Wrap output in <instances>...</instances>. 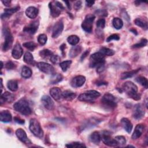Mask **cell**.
<instances>
[{
  "instance_id": "cell-30",
  "label": "cell",
  "mask_w": 148,
  "mask_h": 148,
  "mask_svg": "<svg viewBox=\"0 0 148 148\" xmlns=\"http://www.w3.org/2000/svg\"><path fill=\"white\" fill-rule=\"evenodd\" d=\"M24 61L29 65H34L35 64V61L34 57L31 53L27 51L24 56Z\"/></svg>"
},
{
  "instance_id": "cell-48",
  "label": "cell",
  "mask_w": 148,
  "mask_h": 148,
  "mask_svg": "<svg viewBox=\"0 0 148 148\" xmlns=\"http://www.w3.org/2000/svg\"><path fill=\"white\" fill-rule=\"evenodd\" d=\"M120 39V36L117 34H112L108 36L106 39V42H109L112 40H119Z\"/></svg>"
},
{
  "instance_id": "cell-38",
  "label": "cell",
  "mask_w": 148,
  "mask_h": 148,
  "mask_svg": "<svg viewBox=\"0 0 148 148\" xmlns=\"http://www.w3.org/2000/svg\"><path fill=\"white\" fill-rule=\"evenodd\" d=\"M135 80L139 83L140 85H142V86H143L145 88H147V79L143 76H138L135 79Z\"/></svg>"
},
{
  "instance_id": "cell-35",
  "label": "cell",
  "mask_w": 148,
  "mask_h": 148,
  "mask_svg": "<svg viewBox=\"0 0 148 148\" xmlns=\"http://www.w3.org/2000/svg\"><path fill=\"white\" fill-rule=\"evenodd\" d=\"M135 24L145 29H147V23L146 21L145 20H142L140 18H136L134 21Z\"/></svg>"
},
{
  "instance_id": "cell-52",
  "label": "cell",
  "mask_w": 148,
  "mask_h": 148,
  "mask_svg": "<svg viewBox=\"0 0 148 148\" xmlns=\"http://www.w3.org/2000/svg\"><path fill=\"white\" fill-rule=\"evenodd\" d=\"M14 120L16 123H18V124H23L24 123V120H23V119H20V118H19V117H14Z\"/></svg>"
},
{
  "instance_id": "cell-34",
  "label": "cell",
  "mask_w": 148,
  "mask_h": 148,
  "mask_svg": "<svg viewBox=\"0 0 148 148\" xmlns=\"http://www.w3.org/2000/svg\"><path fill=\"white\" fill-rule=\"evenodd\" d=\"M79 40H80V39L79 38L76 36V35H70L69 36H68V38H67V41L68 42L72 45V46H75L76 45H77L79 42Z\"/></svg>"
},
{
  "instance_id": "cell-36",
  "label": "cell",
  "mask_w": 148,
  "mask_h": 148,
  "mask_svg": "<svg viewBox=\"0 0 148 148\" xmlns=\"http://www.w3.org/2000/svg\"><path fill=\"white\" fill-rule=\"evenodd\" d=\"M99 51L101 53L103 56H112L114 55L115 53L113 50L109 48H106V47H102Z\"/></svg>"
},
{
  "instance_id": "cell-41",
  "label": "cell",
  "mask_w": 148,
  "mask_h": 148,
  "mask_svg": "<svg viewBox=\"0 0 148 148\" xmlns=\"http://www.w3.org/2000/svg\"><path fill=\"white\" fill-rule=\"evenodd\" d=\"M62 79V76L61 74L59 73H54V75L53 76L51 79V84H56L60 81H61Z\"/></svg>"
},
{
  "instance_id": "cell-51",
  "label": "cell",
  "mask_w": 148,
  "mask_h": 148,
  "mask_svg": "<svg viewBox=\"0 0 148 148\" xmlns=\"http://www.w3.org/2000/svg\"><path fill=\"white\" fill-rule=\"evenodd\" d=\"M73 6H74V8H75L76 10H79V9L81 8V6H82V2H81L80 1H76V2L75 3Z\"/></svg>"
},
{
  "instance_id": "cell-37",
  "label": "cell",
  "mask_w": 148,
  "mask_h": 148,
  "mask_svg": "<svg viewBox=\"0 0 148 148\" xmlns=\"http://www.w3.org/2000/svg\"><path fill=\"white\" fill-rule=\"evenodd\" d=\"M39 55L42 58L44 59H47L49 58H50L53 55V53L48 49H44L39 52Z\"/></svg>"
},
{
  "instance_id": "cell-59",
  "label": "cell",
  "mask_w": 148,
  "mask_h": 148,
  "mask_svg": "<svg viewBox=\"0 0 148 148\" xmlns=\"http://www.w3.org/2000/svg\"><path fill=\"white\" fill-rule=\"evenodd\" d=\"M1 90H2V88H3V85H2V79L1 78Z\"/></svg>"
},
{
  "instance_id": "cell-54",
  "label": "cell",
  "mask_w": 148,
  "mask_h": 148,
  "mask_svg": "<svg viewBox=\"0 0 148 148\" xmlns=\"http://www.w3.org/2000/svg\"><path fill=\"white\" fill-rule=\"evenodd\" d=\"M88 53H89V51H88V50H86V51L82 54V57H81V58H80L81 61L83 60L87 57V56L88 54Z\"/></svg>"
},
{
  "instance_id": "cell-10",
  "label": "cell",
  "mask_w": 148,
  "mask_h": 148,
  "mask_svg": "<svg viewBox=\"0 0 148 148\" xmlns=\"http://www.w3.org/2000/svg\"><path fill=\"white\" fill-rule=\"evenodd\" d=\"M101 139L104 144H105L107 146H112V147H115L118 146L117 142L114 139H113L110 134L107 131H104L102 135H101Z\"/></svg>"
},
{
  "instance_id": "cell-8",
  "label": "cell",
  "mask_w": 148,
  "mask_h": 148,
  "mask_svg": "<svg viewBox=\"0 0 148 148\" xmlns=\"http://www.w3.org/2000/svg\"><path fill=\"white\" fill-rule=\"evenodd\" d=\"M3 34L5 35V41L3 45L2 49L3 51H8L12 47L13 38L12 35L10 33V29L8 28H5L3 29Z\"/></svg>"
},
{
  "instance_id": "cell-44",
  "label": "cell",
  "mask_w": 148,
  "mask_h": 148,
  "mask_svg": "<svg viewBox=\"0 0 148 148\" xmlns=\"http://www.w3.org/2000/svg\"><path fill=\"white\" fill-rule=\"evenodd\" d=\"M47 40V37L45 34H40L38 37V42L41 45H44Z\"/></svg>"
},
{
  "instance_id": "cell-27",
  "label": "cell",
  "mask_w": 148,
  "mask_h": 148,
  "mask_svg": "<svg viewBox=\"0 0 148 148\" xmlns=\"http://www.w3.org/2000/svg\"><path fill=\"white\" fill-rule=\"evenodd\" d=\"M101 135L97 131L93 132L90 136V140H91V142L96 145L99 144V143L101 141Z\"/></svg>"
},
{
  "instance_id": "cell-3",
  "label": "cell",
  "mask_w": 148,
  "mask_h": 148,
  "mask_svg": "<svg viewBox=\"0 0 148 148\" xmlns=\"http://www.w3.org/2000/svg\"><path fill=\"white\" fill-rule=\"evenodd\" d=\"M13 108L16 111L25 116L29 115L32 112L31 109L29 105V103L25 98H21L16 102L14 104Z\"/></svg>"
},
{
  "instance_id": "cell-15",
  "label": "cell",
  "mask_w": 148,
  "mask_h": 148,
  "mask_svg": "<svg viewBox=\"0 0 148 148\" xmlns=\"http://www.w3.org/2000/svg\"><path fill=\"white\" fill-rule=\"evenodd\" d=\"M86 82V77L82 75L75 76L71 82V84L73 87H80L82 86Z\"/></svg>"
},
{
  "instance_id": "cell-42",
  "label": "cell",
  "mask_w": 148,
  "mask_h": 148,
  "mask_svg": "<svg viewBox=\"0 0 148 148\" xmlns=\"http://www.w3.org/2000/svg\"><path fill=\"white\" fill-rule=\"evenodd\" d=\"M147 39H145V38H143L138 43L132 46V47L133 48H140V47H144L145 46L147 45Z\"/></svg>"
},
{
  "instance_id": "cell-45",
  "label": "cell",
  "mask_w": 148,
  "mask_h": 148,
  "mask_svg": "<svg viewBox=\"0 0 148 148\" xmlns=\"http://www.w3.org/2000/svg\"><path fill=\"white\" fill-rule=\"evenodd\" d=\"M67 147H86V146L82 143L80 142H73L65 145Z\"/></svg>"
},
{
  "instance_id": "cell-5",
  "label": "cell",
  "mask_w": 148,
  "mask_h": 148,
  "mask_svg": "<svg viewBox=\"0 0 148 148\" xmlns=\"http://www.w3.org/2000/svg\"><path fill=\"white\" fill-rule=\"evenodd\" d=\"M100 95V93L97 91L88 90L80 94L78 99L84 102H94Z\"/></svg>"
},
{
  "instance_id": "cell-33",
  "label": "cell",
  "mask_w": 148,
  "mask_h": 148,
  "mask_svg": "<svg viewBox=\"0 0 148 148\" xmlns=\"http://www.w3.org/2000/svg\"><path fill=\"white\" fill-rule=\"evenodd\" d=\"M112 24H113V27L117 29H121L123 25V21L121 20V18H120L119 17L114 18L112 21Z\"/></svg>"
},
{
  "instance_id": "cell-18",
  "label": "cell",
  "mask_w": 148,
  "mask_h": 148,
  "mask_svg": "<svg viewBox=\"0 0 148 148\" xmlns=\"http://www.w3.org/2000/svg\"><path fill=\"white\" fill-rule=\"evenodd\" d=\"M14 99H15V96L14 94L9 92L6 91L1 94V99H0L1 105H2L3 102H7L8 103H11L14 100Z\"/></svg>"
},
{
  "instance_id": "cell-16",
  "label": "cell",
  "mask_w": 148,
  "mask_h": 148,
  "mask_svg": "<svg viewBox=\"0 0 148 148\" xmlns=\"http://www.w3.org/2000/svg\"><path fill=\"white\" fill-rule=\"evenodd\" d=\"M16 135L18 139L25 144H31V142L28 138L26 132L21 128H18L16 131Z\"/></svg>"
},
{
  "instance_id": "cell-20",
  "label": "cell",
  "mask_w": 148,
  "mask_h": 148,
  "mask_svg": "<svg viewBox=\"0 0 148 148\" xmlns=\"http://www.w3.org/2000/svg\"><path fill=\"white\" fill-rule=\"evenodd\" d=\"M50 94L56 101L60 100L62 97V92L58 87H53L50 90Z\"/></svg>"
},
{
  "instance_id": "cell-24",
  "label": "cell",
  "mask_w": 148,
  "mask_h": 148,
  "mask_svg": "<svg viewBox=\"0 0 148 148\" xmlns=\"http://www.w3.org/2000/svg\"><path fill=\"white\" fill-rule=\"evenodd\" d=\"M121 124L124 129L128 132L130 133L132 130V124L127 118H123L121 120Z\"/></svg>"
},
{
  "instance_id": "cell-49",
  "label": "cell",
  "mask_w": 148,
  "mask_h": 148,
  "mask_svg": "<svg viewBox=\"0 0 148 148\" xmlns=\"http://www.w3.org/2000/svg\"><path fill=\"white\" fill-rule=\"evenodd\" d=\"M5 66L8 69H13L16 68V65L12 61H9L5 64Z\"/></svg>"
},
{
  "instance_id": "cell-14",
  "label": "cell",
  "mask_w": 148,
  "mask_h": 148,
  "mask_svg": "<svg viewBox=\"0 0 148 148\" xmlns=\"http://www.w3.org/2000/svg\"><path fill=\"white\" fill-rule=\"evenodd\" d=\"M38 26H39V22L38 21H33L32 23H30L27 25H26L24 28L23 31L24 32L27 33V34L33 35L38 30Z\"/></svg>"
},
{
  "instance_id": "cell-46",
  "label": "cell",
  "mask_w": 148,
  "mask_h": 148,
  "mask_svg": "<svg viewBox=\"0 0 148 148\" xmlns=\"http://www.w3.org/2000/svg\"><path fill=\"white\" fill-rule=\"evenodd\" d=\"M50 61L54 64H57L60 61V57L58 55H52L50 58Z\"/></svg>"
},
{
  "instance_id": "cell-4",
  "label": "cell",
  "mask_w": 148,
  "mask_h": 148,
  "mask_svg": "<svg viewBox=\"0 0 148 148\" xmlns=\"http://www.w3.org/2000/svg\"><path fill=\"white\" fill-rule=\"evenodd\" d=\"M29 128L30 131L36 137L42 138L43 136V131L40 123L35 119H31L29 121Z\"/></svg>"
},
{
  "instance_id": "cell-21",
  "label": "cell",
  "mask_w": 148,
  "mask_h": 148,
  "mask_svg": "<svg viewBox=\"0 0 148 148\" xmlns=\"http://www.w3.org/2000/svg\"><path fill=\"white\" fill-rule=\"evenodd\" d=\"M145 130V125L142 124H137L135 128L133 134L132 135V139H136L139 138L143 134Z\"/></svg>"
},
{
  "instance_id": "cell-53",
  "label": "cell",
  "mask_w": 148,
  "mask_h": 148,
  "mask_svg": "<svg viewBox=\"0 0 148 148\" xmlns=\"http://www.w3.org/2000/svg\"><path fill=\"white\" fill-rule=\"evenodd\" d=\"M65 47H66V45H65V43H63V44L61 45L60 46V49L61 50L62 54V56H63L64 57L65 56V52H64V50H65Z\"/></svg>"
},
{
  "instance_id": "cell-32",
  "label": "cell",
  "mask_w": 148,
  "mask_h": 148,
  "mask_svg": "<svg viewBox=\"0 0 148 148\" xmlns=\"http://www.w3.org/2000/svg\"><path fill=\"white\" fill-rule=\"evenodd\" d=\"M8 88L12 91H16L18 89V83L15 80H10L8 82Z\"/></svg>"
},
{
  "instance_id": "cell-47",
  "label": "cell",
  "mask_w": 148,
  "mask_h": 148,
  "mask_svg": "<svg viewBox=\"0 0 148 148\" xmlns=\"http://www.w3.org/2000/svg\"><path fill=\"white\" fill-rule=\"evenodd\" d=\"M97 26L99 28L103 29L105 26V20L103 18H100L97 21Z\"/></svg>"
},
{
  "instance_id": "cell-19",
  "label": "cell",
  "mask_w": 148,
  "mask_h": 148,
  "mask_svg": "<svg viewBox=\"0 0 148 148\" xmlns=\"http://www.w3.org/2000/svg\"><path fill=\"white\" fill-rule=\"evenodd\" d=\"M12 57L15 59H19L23 55V49L20 43H17L14 46L12 52Z\"/></svg>"
},
{
  "instance_id": "cell-17",
  "label": "cell",
  "mask_w": 148,
  "mask_h": 148,
  "mask_svg": "<svg viewBox=\"0 0 148 148\" xmlns=\"http://www.w3.org/2000/svg\"><path fill=\"white\" fill-rule=\"evenodd\" d=\"M42 103L45 108L48 110H53L54 108V103L51 98L48 95H43L41 98Z\"/></svg>"
},
{
  "instance_id": "cell-55",
  "label": "cell",
  "mask_w": 148,
  "mask_h": 148,
  "mask_svg": "<svg viewBox=\"0 0 148 148\" xmlns=\"http://www.w3.org/2000/svg\"><path fill=\"white\" fill-rule=\"evenodd\" d=\"M2 2L3 3V5L6 6H9L10 5V3H11V1H9V0H5V1H2Z\"/></svg>"
},
{
  "instance_id": "cell-6",
  "label": "cell",
  "mask_w": 148,
  "mask_h": 148,
  "mask_svg": "<svg viewBox=\"0 0 148 148\" xmlns=\"http://www.w3.org/2000/svg\"><path fill=\"white\" fill-rule=\"evenodd\" d=\"M101 102L105 108L109 109H114L117 106L115 97L109 93H106L103 96Z\"/></svg>"
},
{
  "instance_id": "cell-1",
  "label": "cell",
  "mask_w": 148,
  "mask_h": 148,
  "mask_svg": "<svg viewBox=\"0 0 148 148\" xmlns=\"http://www.w3.org/2000/svg\"><path fill=\"white\" fill-rule=\"evenodd\" d=\"M105 56L101 53L97 52L92 54L90 58V66L91 68H97V72L101 73L105 69Z\"/></svg>"
},
{
  "instance_id": "cell-56",
  "label": "cell",
  "mask_w": 148,
  "mask_h": 148,
  "mask_svg": "<svg viewBox=\"0 0 148 148\" xmlns=\"http://www.w3.org/2000/svg\"><path fill=\"white\" fill-rule=\"evenodd\" d=\"M94 1H86V5L87 6L90 7V6H92L93 5V4L94 3Z\"/></svg>"
},
{
  "instance_id": "cell-26",
  "label": "cell",
  "mask_w": 148,
  "mask_h": 148,
  "mask_svg": "<svg viewBox=\"0 0 148 148\" xmlns=\"http://www.w3.org/2000/svg\"><path fill=\"white\" fill-rule=\"evenodd\" d=\"M76 94L71 90H65L62 92V97L66 101H71L75 98Z\"/></svg>"
},
{
  "instance_id": "cell-7",
  "label": "cell",
  "mask_w": 148,
  "mask_h": 148,
  "mask_svg": "<svg viewBox=\"0 0 148 148\" xmlns=\"http://www.w3.org/2000/svg\"><path fill=\"white\" fill-rule=\"evenodd\" d=\"M49 6L50 10V14L53 17H57L59 16L61 10L64 9L62 3L58 1L50 2Z\"/></svg>"
},
{
  "instance_id": "cell-28",
  "label": "cell",
  "mask_w": 148,
  "mask_h": 148,
  "mask_svg": "<svg viewBox=\"0 0 148 148\" xmlns=\"http://www.w3.org/2000/svg\"><path fill=\"white\" fill-rule=\"evenodd\" d=\"M82 51V47L80 46H73L70 51H69V56L71 58H74L75 57H76L78 54H80V53Z\"/></svg>"
},
{
  "instance_id": "cell-9",
  "label": "cell",
  "mask_w": 148,
  "mask_h": 148,
  "mask_svg": "<svg viewBox=\"0 0 148 148\" xmlns=\"http://www.w3.org/2000/svg\"><path fill=\"white\" fill-rule=\"evenodd\" d=\"M95 17L93 14H87L84 21L82 24V27L83 29L88 33H91L92 31L93 21Z\"/></svg>"
},
{
  "instance_id": "cell-12",
  "label": "cell",
  "mask_w": 148,
  "mask_h": 148,
  "mask_svg": "<svg viewBox=\"0 0 148 148\" xmlns=\"http://www.w3.org/2000/svg\"><path fill=\"white\" fill-rule=\"evenodd\" d=\"M145 115V110L142 105L137 104L134 106L132 116L136 120L142 119Z\"/></svg>"
},
{
  "instance_id": "cell-25",
  "label": "cell",
  "mask_w": 148,
  "mask_h": 148,
  "mask_svg": "<svg viewBox=\"0 0 148 148\" xmlns=\"http://www.w3.org/2000/svg\"><path fill=\"white\" fill-rule=\"evenodd\" d=\"M19 9H20V6H17L14 8H10V9H5L4 10V13L1 14V18L4 19L5 18H7V17H9L10 16H11L13 13L17 12Z\"/></svg>"
},
{
  "instance_id": "cell-11",
  "label": "cell",
  "mask_w": 148,
  "mask_h": 148,
  "mask_svg": "<svg viewBox=\"0 0 148 148\" xmlns=\"http://www.w3.org/2000/svg\"><path fill=\"white\" fill-rule=\"evenodd\" d=\"M36 66L40 71L46 74H54V67L48 63L39 62L37 63Z\"/></svg>"
},
{
  "instance_id": "cell-31",
  "label": "cell",
  "mask_w": 148,
  "mask_h": 148,
  "mask_svg": "<svg viewBox=\"0 0 148 148\" xmlns=\"http://www.w3.org/2000/svg\"><path fill=\"white\" fill-rule=\"evenodd\" d=\"M21 75L24 78H25V79L29 78L32 75V71L29 67L27 66H24L21 69Z\"/></svg>"
},
{
  "instance_id": "cell-13",
  "label": "cell",
  "mask_w": 148,
  "mask_h": 148,
  "mask_svg": "<svg viewBox=\"0 0 148 148\" xmlns=\"http://www.w3.org/2000/svg\"><path fill=\"white\" fill-rule=\"evenodd\" d=\"M64 29V24L62 20H59L54 25L52 31V37L57 38L62 32Z\"/></svg>"
},
{
  "instance_id": "cell-57",
  "label": "cell",
  "mask_w": 148,
  "mask_h": 148,
  "mask_svg": "<svg viewBox=\"0 0 148 148\" xmlns=\"http://www.w3.org/2000/svg\"><path fill=\"white\" fill-rule=\"evenodd\" d=\"M65 3H66V6H67L68 8L69 9H71V5H70L69 2H68V1H65Z\"/></svg>"
},
{
  "instance_id": "cell-43",
  "label": "cell",
  "mask_w": 148,
  "mask_h": 148,
  "mask_svg": "<svg viewBox=\"0 0 148 148\" xmlns=\"http://www.w3.org/2000/svg\"><path fill=\"white\" fill-rule=\"evenodd\" d=\"M114 139L117 142V145H119V146H123L125 145L126 143V139L125 137H124L123 136H120V135L117 136L115 137Z\"/></svg>"
},
{
  "instance_id": "cell-40",
  "label": "cell",
  "mask_w": 148,
  "mask_h": 148,
  "mask_svg": "<svg viewBox=\"0 0 148 148\" xmlns=\"http://www.w3.org/2000/svg\"><path fill=\"white\" fill-rule=\"evenodd\" d=\"M72 61L71 60H66L60 63V66L61 68V69L63 72L66 71L68 68L70 66Z\"/></svg>"
},
{
  "instance_id": "cell-23",
  "label": "cell",
  "mask_w": 148,
  "mask_h": 148,
  "mask_svg": "<svg viewBox=\"0 0 148 148\" xmlns=\"http://www.w3.org/2000/svg\"><path fill=\"white\" fill-rule=\"evenodd\" d=\"M12 114L8 110H3L0 113V120L3 123H9L12 121Z\"/></svg>"
},
{
  "instance_id": "cell-39",
  "label": "cell",
  "mask_w": 148,
  "mask_h": 148,
  "mask_svg": "<svg viewBox=\"0 0 148 148\" xmlns=\"http://www.w3.org/2000/svg\"><path fill=\"white\" fill-rule=\"evenodd\" d=\"M23 46L31 51H34L37 47V45L34 42H28L23 43Z\"/></svg>"
},
{
  "instance_id": "cell-22",
  "label": "cell",
  "mask_w": 148,
  "mask_h": 148,
  "mask_svg": "<svg viewBox=\"0 0 148 148\" xmlns=\"http://www.w3.org/2000/svg\"><path fill=\"white\" fill-rule=\"evenodd\" d=\"M38 14V9L34 6L28 7L25 10L26 16L30 18H35Z\"/></svg>"
},
{
  "instance_id": "cell-29",
  "label": "cell",
  "mask_w": 148,
  "mask_h": 148,
  "mask_svg": "<svg viewBox=\"0 0 148 148\" xmlns=\"http://www.w3.org/2000/svg\"><path fill=\"white\" fill-rule=\"evenodd\" d=\"M139 70H140V69H135V70L123 72L121 75V79L124 80V79H128V78L132 77L135 75H136L139 71Z\"/></svg>"
},
{
  "instance_id": "cell-50",
  "label": "cell",
  "mask_w": 148,
  "mask_h": 148,
  "mask_svg": "<svg viewBox=\"0 0 148 148\" xmlns=\"http://www.w3.org/2000/svg\"><path fill=\"white\" fill-rule=\"evenodd\" d=\"M97 13L99 16H107L108 15V12L105 10H98L97 11Z\"/></svg>"
},
{
  "instance_id": "cell-2",
  "label": "cell",
  "mask_w": 148,
  "mask_h": 148,
  "mask_svg": "<svg viewBox=\"0 0 148 148\" xmlns=\"http://www.w3.org/2000/svg\"><path fill=\"white\" fill-rule=\"evenodd\" d=\"M123 89L131 98L135 100L140 99V95L138 93V87L132 82L130 81L125 82L123 85Z\"/></svg>"
},
{
  "instance_id": "cell-58",
  "label": "cell",
  "mask_w": 148,
  "mask_h": 148,
  "mask_svg": "<svg viewBox=\"0 0 148 148\" xmlns=\"http://www.w3.org/2000/svg\"><path fill=\"white\" fill-rule=\"evenodd\" d=\"M130 31H131L132 33H134V34H135V35H137L138 34H137V31L135 29H134V28H132V29H130Z\"/></svg>"
}]
</instances>
